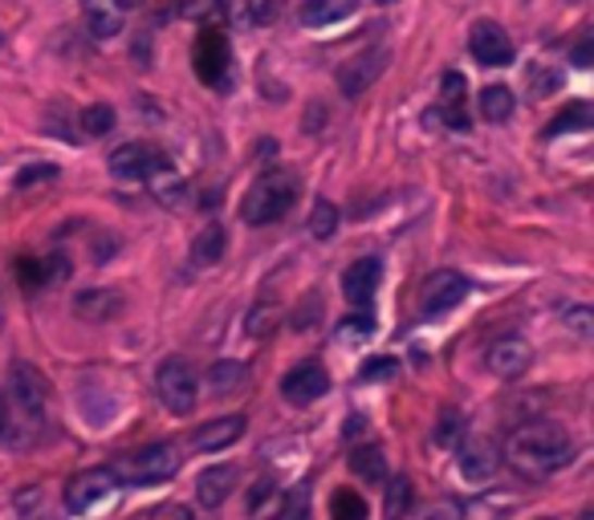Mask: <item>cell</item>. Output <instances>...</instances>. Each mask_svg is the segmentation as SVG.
Here are the masks:
<instances>
[{
  "label": "cell",
  "mask_w": 594,
  "mask_h": 520,
  "mask_svg": "<svg viewBox=\"0 0 594 520\" xmlns=\"http://www.w3.org/2000/svg\"><path fill=\"white\" fill-rule=\"evenodd\" d=\"M49 423V383L33 362H13L0 386V444L33 447Z\"/></svg>",
  "instance_id": "6da1fadb"
},
{
  "label": "cell",
  "mask_w": 594,
  "mask_h": 520,
  "mask_svg": "<svg viewBox=\"0 0 594 520\" xmlns=\"http://www.w3.org/2000/svg\"><path fill=\"white\" fill-rule=\"evenodd\" d=\"M574 456V439L562 423H525L509 435V444L500 451V463H509L521 480H546V475L562 472Z\"/></svg>",
  "instance_id": "7a4b0ae2"
},
{
  "label": "cell",
  "mask_w": 594,
  "mask_h": 520,
  "mask_svg": "<svg viewBox=\"0 0 594 520\" xmlns=\"http://www.w3.org/2000/svg\"><path fill=\"white\" fill-rule=\"evenodd\" d=\"M297 196H301V184H297L294 171H269L249 187V196L240 203V220L249 228H269V224H277L294 212Z\"/></svg>",
  "instance_id": "3957f363"
},
{
  "label": "cell",
  "mask_w": 594,
  "mask_h": 520,
  "mask_svg": "<svg viewBox=\"0 0 594 520\" xmlns=\"http://www.w3.org/2000/svg\"><path fill=\"white\" fill-rule=\"evenodd\" d=\"M110 472L119 475L123 488H143V484H163L180 472V451L172 444H151L143 451H126L110 463Z\"/></svg>",
  "instance_id": "277c9868"
},
{
  "label": "cell",
  "mask_w": 594,
  "mask_h": 520,
  "mask_svg": "<svg viewBox=\"0 0 594 520\" xmlns=\"http://www.w3.org/2000/svg\"><path fill=\"white\" fill-rule=\"evenodd\" d=\"M156 391L172 414H191L200 403V374L188 358H163L156 370Z\"/></svg>",
  "instance_id": "5b68a950"
},
{
  "label": "cell",
  "mask_w": 594,
  "mask_h": 520,
  "mask_svg": "<svg viewBox=\"0 0 594 520\" xmlns=\"http://www.w3.org/2000/svg\"><path fill=\"white\" fill-rule=\"evenodd\" d=\"M168 171H172V159L159 151L156 143H143V138L139 143H123L110 154V175L126 179V184H151Z\"/></svg>",
  "instance_id": "8992f818"
},
{
  "label": "cell",
  "mask_w": 594,
  "mask_h": 520,
  "mask_svg": "<svg viewBox=\"0 0 594 520\" xmlns=\"http://www.w3.org/2000/svg\"><path fill=\"white\" fill-rule=\"evenodd\" d=\"M119 488H123V484H119V475L110 472V468H86V472H78L65 484V508H70L74 517H86L90 508L110 500Z\"/></svg>",
  "instance_id": "52a82bcc"
},
{
  "label": "cell",
  "mask_w": 594,
  "mask_h": 520,
  "mask_svg": "<svg viewBox=\"0 0 594 520\" xmlns=\"http://www.w3.org/2000/svg\"><path fill=\"white\" fill-rule=\"evenodd\" d=\"M191 62H196V74H200L203 86H224V77H228V65H233V49H228V37H224L216 25H208V29L196 37Z\"/></svg>",
  "instance_id": "ba28073f"
},
{
  "label": "cell",
  "mask_w": 594,
  "mask_h": 520,
  "mask_svg": "<svg viewBox=\"0 0 594 520\" xmlns=\"http://www.w3.org/2000/svg\"><path fill=\"white\" fill-rule=\"evenodd\" d=\"M465 293H469L465 276L453 273V269H436L420 289V313L423 318H440V313H448V309L460 306Z\"/></svg>",
  "instance_id": "9c48e42d"
},
{
  "label": "cell",
  "mask_w": 594,
  "mask_h": 520,
  "mask_svg": "<svg viewBox=\"0 0 594 520\" xmlns=\"http://www.w3.org/2000/svg\"><path fill=\"white\" fill-rule=\"evenodd\" d=\"M500 468V447L493 439H481V435H472L465 444L456 447V472L465 475L469 484H488Z\"/></svg>",
  "instance_id": "30bf717a"
},
{
  "label": "cell",
  "mask_w": 594,
  "mask_h": 520,
  "mask_svg": "<svg viewBox=\"0 0 594 520\" xmlns=\"http://www.w3.org/2000/svg\"><path fill=\"white\" fill-rule=\"evenodd\" d=\"M469 49L472 58L485 65V70H497V65H509L513 62V37L500 29L497 21H477L469 33Z\"/></svg>",
  "instance_id": "8fae6325"
},
{
  "label": "cell",
  "mask_w": 594,
  "mask_h": 520,
  "mask_svg": "<svg viewBox=\"0 0 594 520\" xmlns=\"http://www.w3.org/2000/svg\"><path fill=\"white\" fill-rule=\"evenodd\" d=\"M533 367V346L525 342V337H497L493 346H488V370L497 374V379H505V383H517L525 370Z\"/></svg>",
  "instance_id": "7c38bea8"
},
{
  "label": "cell",
  "mask_w": 594,
  "mask_h": 520,
  "mask_svg": "<svg viewBox=\"0 0 594 520\" xmlns=\"http://www.w3.org/2000/svg\"><path fill=\"white\" fill-rule=\"evenodd\" d=\"M326 391H330V374L318 367V362H297L282 379V395L285 403H294V407H310V403H318Z\"/></svg>",
  "instance_id": "4fadbf2b"
},
{
  "label": "cell",
  "mask_w": 594,
  "mask_h": 520,
  "mask_svg": "<svg viewBox=\"0 0 594 520\" xmlns=\"http://www.w3.org/2000/svg\"><path fill=\"white\" fill-rule=\"evenodd\" d=\"M245 428H249V419L245 414H220V419H212V423H203V428H196L188 435V447L191 451H224V447H233L240 435H245Z\"/></svg>",
  "instance_id": "5bb4252c"
},
{
  "label": "cell",
  "mask_w": 594,
  "mask_h": 520,
  "mask_svg": "<svg viewBox=\"0 0 594 520\" xmlns=\"http://www.w3.org/2000/svg\"><path fill=\"white\" fill-rule=\"evenodd\" d=\"M379 281H383V260L379 257H359L355 264H346L343 273V297L355 309H362L371 297H375Z\"/></svg>",
  "instance_id": "9a60e30c"
},
{
  "label": "cell",
  "mask_w": 594,
  "mask_h": 520,
  "mask_svg": "<svg viewBox=\"0 0 594 520\" xmlns=\"http://www.w3.org/2000/svg\"><path fill=\"white\" fill-rule=\"evenodd\" d=\"M387 62H392L387 49H367V53H359L355 62H346L343 70H338V86H343L346 98H359V94L367 90L379 74H383V65Z\"/></svg>",
  "instance_id": "2e32d148"
},
{
  "label": "cell",
  "mask_w": 594,
  "mask_h": 520,
  "mask_svg": "<svg viewBox=\"0 0 594 520\" xmlns=\"http://www.w3.org/2000/svg\"><path fill=\"white\" fill-rule=\"evenodd\" d=\"M465 98H469V82H465V74L448 70V74L440 77V107H436L448 131H469V110H465Z\"/></svg>",
  "instance_id": "e0dca14e"
},
{
  "label": "cell",
  "mask_w": 594,
  "mask_h": 520,
  "mask_svg": "<svg viewBox=\"0 0 594 520\" xmlns=\"http://www.w3.org/2000/svg\"><path fill=\"white\" fill-rule=\"evenodd\" d=\"M82 16H86V29L98 41H110L123 33L126 21V4L123 0H82Z\"/></svg>",
  "instance_id": "ac0fdd59"
},
{
  "label": "cell",
  "mask_w": 594,
  "mask_h": 520,
  "mask_svg": "<svg viewBox=\"0 0 594 520\" xmlns=\"http://www.w3.org/2000/svg\"><path fill=\"white\" fill-rule=\"evenodd\" d=\"M236 480H240V472H236L233 463L203 468V472L196 475V500H200V508H220V505H224V500L236 492Z\"/></svg>",
  "instance_id": "d6986e66"
},
{
  "label": "cell",
  "mask_w": 594,
  "mask_h": 520,
  "mask_svg": "<svg viewBox=\"0 0 594 520\" xmlns=\"http://www.w3.org/2000/svg\"><path fill=\"white\" fill-rule=\"evenodd\" d=\"M74 313L82 322H110L123 313V293L119 289H82L74 293Z\"/></svg>",
  "instance_id": "ffe728a7"
},
{
  "label": "cell",
  "mask_w": 594,
  "mask_h": 520,
  "mask_svg": "<svg viewBox=\"0 0 594 520\" xmlns=\"http://www.w3.org/2000/svg\"><path fill=\"white\" fill-rule=\"evenodd\" d=\"M203 386H208L212 398H233L249 386V367H245V362H228V358H224V362H212L208 374H203Z\"/></svg>",
  "instance_id": "44dd1931"
},
{
  "label": "cell",
  "mask_w": 594,
  "mask_h": 520,
  "mask_svg": "<svg viewBox=\"0 0 594 520\" xmlns=\"http://www.w3.org/2000/svg\"><path fill=\"white\" fill-rule=\"evenodd\" d=\"M359 0H306L301 4V25L310 29H326V25H338L346 16H355Z\"/></svg>",
  "instance_id": "7402d4cb"
},
{
  "label": "cell",
  "mask_w": 594,
  "mask_h": 520,
  "mask_svg": "<svg viewBox=\"0 0 594 520\" xmlns=\"http://www.w3.org/2000/svg\"><path fill=\"white\" fill-rule=\"evenodd\" d=\"M224 248H228L224 224H208V228L196 232V240H191V264H196V269H212V264L224 260Z\"/></svg>",
  "instance_id": "603a6c76"
},
{
  "label": "cell",
  "mask_w": 594,
  "mask_h": 520,
  "mask_svg": "<svg viewBox=\"0 0 594 520\" xmlns=\"http://www.w3.org/2000/svg\"><path fill=\"white\" fill-rule=\"evenodd\" d=\"M350 472L367 480V484H383L387 480V456L379 444H362L350 451Z\"/></svg>",
  "instance_id": "cb8c5ba5"
},
{
  "label": "cell",
  "mask_w": 594,
  "mask_h": 520,
  "mask_svg": "<svg viewBox=\"0 0 594 520\" xmlns=\"http://www.w3.org/2000/svg\"><path fill=\"white\" fill-rule=\"evenodd\" d=\"M477 107H481V119H485V123H509L517 102L509 86H485L481 98H477Z\"/></svg>",
  "instance_id": "d4e9b609"
},
{
  "label": "cell",
  "mask_w": 594,
  "mask_h": 520,
  "mask_svg": "<svg viewBox=\"0 0 594 520\" xmlns=\"http://www.w3.org/2000/svg\"><path fill=\"white\" fill-rule=\"evenodd\" d=\"M387 484V500H383V520H404L411 512V500H416V488L407 475H395V480H383Z\"/></svg>",
  "instance_id": "484cf974"
},
{
  "label": "cell",
  "mask_w": 594,
  "mask_h": 520,
  "mask_svg": "<svg viewBox=\"0 0 594 520\" xmlns=\"http://www.w3.org/2000/svg\"><path fill=\"white\" fill-rule=\"evenodd\" d=\"M591 123H594L591 107H586V102H574V107H566L562 114L546 126V135L558 138V135H570V131H591Z\"/></svg>",
  "instance_id": "4316f807"
},
{
  "label": "cell",
  "mask_w": 594,
  "mask_h": 520,
  "mask_svg": "<svg viewBox=\"0 0 594 520\" xmlns=\"http://www.w3.org/2000/svg\"><path fill=\"white\" fill-rule=\"evenodd\" d=\"M330 517L334 520H367V500L355 488H338L330 500Z\"/></svg>",
  "instance_id": "83f0119b"
},
{
  "label": "cell",
  "mask_w": 594,
  "mask_h": 520,
  "mask_svg": "<svg viewBox=\"0 0 594 520\" xmlns=\"http://www.w3.org/2000/svg\"><path fill=\"white\" fill-rule=\"evenodd\" d=\"M269 520H310V488L297 484V488L285 492V500L277 505V512Z\"/></svg>",
  "instance_id": "f1b7e54d"
},
{
  "label": "cell",
  "mask_w": 594,
  "mask_h": 520,
  "mask_svg": "<svg viewBox=\"0 0 594 520\" xmlns=\"http://www.w3.org/2000/svg\"><path fill=\"white\" fill-rule=\"evenodd\" d=\"M82 131H86V138H102L114 131V107H107V102H95V107L82 110Z\"/></svg>",
  "instance_id": "f546056e"
},
{
  "label": "cell",
  "mask_w": 594,
  "mask_h": 520,
  "mask_svg": "<svg viewBox=\"0 0 594 520\" xmlns=\"http://www.w3.org/2000/svg\"><path fill=\"white\" fill-rule=\"evenodd\" d=\"M310 232L318 236V240H330L334 232H338V208L330 203V199H318L310 212Z\"/></svg>",
  "instance_id": "4dcf8cb0"
},
{
  "label": "cell",
  "mask_w": 594,
  "mask_h": 520,
  "mask_svg": "<svg viewBox=\"0 0 594 520\" xmlns=\"http://www.w3.org/2000/svg\"><path fill=\"white\" fill-rule=\"evenodd\" d=\"M334 334H338V342H367L375 334V322H371V313H346L343 322L334 325Z\"/></svg>",
  "instance_id": "1f68e13d"
},
{
  "label": "cell",
  "mask_w": 594,
  "mask_h": 520,
  "mask_svg": "<svg viewBox=\"0 0 594 520\" xmlns=\"http://www.w3.org/2000/svg\"><path fill=\"white\" fill-rule=\"evenodd\" d=\"M224 13H228V4H224V0H188V4H184V16L203 21V25H216Z\"/></svg>",
  "instance_id": "d6a6232c"
},
{
  "label": "cell",
  "mask_w": 594,
  "mask_h": 520,
  "mask_svg": "<svg viewBox=\"0 0 594 520\" xmlns=\"http://www.w3.org/2000/svg\"><path fill=\"white\" fill-rule=\"evenodd\" d=\"M395 370H399V358H387V354H379L371 358L367 367L359 370V383H375V379H392Z\"/></svg>",
  "instance_id": "836d02e7"
},
{
  "label": "cell",
  "mask_w": 594,
  "mask_h": 520,
  "mask_svg": "<svg viewBox=\"0 0 594 520\" xmlns=\"http://www.w3.org/2000/svg\"><path fill=\"white\" fill-rule=\"evenodd\" d=\"M525 82H530V94H537V98H546L549 90H558V86H562V77L546 74V65H530Z\"/></svg>",
  "instance_id": "e575fe53"
},
{
  "label": "cell",
  "mask_w": 594,
  "mask_h": 520,
  "mask_svg": "<svg viewBox=\"0 0 594 520\" xmlns=\"http://www.w3.org/2000/svg\"><path fill=\"white\" fill-rule=\"evenodd\" d=\"M273 496H277V480H273V475H261V480L252 484V492H249V512H252V517H261L265 500H273Z\"/></svg>",
  "instance_id": "d590c367"
},
{
  "label": "cell",
  "mask_w": 594,
  "mask_h": 520,
  "mask_svg": "<svg viewBox=\"0 0 594 520\" xmlns=\"http://www.w3.org/2000/svg\"><path fill=\"white\" fill-rule=\"evenodd\" d=\"M460 431H465V419H460L456 411H444V414H440V428H436V444L453 447Z\"/></svg>",
  "instance_id": "8d00e7d4"
},
{
  "label": "cell",
  "mask_w": 594,
  "mask_h": 520,
  "mask_svg": "<svg viewBox=\"0 0 594 520\" xmlns=\"http://www.w3.org/2000/svg\"><path fill=\"white\" fill-rule=\"evenodd\" d=\"M41 179H58V168L53 163H33V168H25L16 175V187H33L41 184Z\"/></svg>",
  "instance_id": "74e56055"
},
{
  "label": "cell",
  "mask_w": 594,
  "mask_h": 520,
  "mask_svg": "<svg viewBox=\"0 0 594 520\" xmlns=\"http://www.w3.org/2000/svg\"><path fill=\"white\" fill-rule=\"evenodd\" d=\"M566 325H570V334H579V337H591L594 313H591V309H586V306L570 309V313H566Z\"/></svg>",
  "instance_id": "f35d334b"
},
{
  "label": "cell",
  "mask_w": 594,
  "mask_h": 520,
  "mask_svg": "<svg viewBox=\"0 0 594 520\" xmlns=\"http://www.w3.org/2000/svg\"><path fill=\"white\" fill-rule=\"evenodd\" d=\"M423 520H465V508L456 505V500H440L423 512Z\"/></svg>",
  "instance_id": "ab89813d"
},
{
  "label": "cell",
  "mask_w": 594,
  "mask_h": 520,
  "mask_svg": "<svg viewBox=\"0 0 594 520\" xmlns=\"http://www.w3.org/2000/svg\"><path fill=\"white\" fill-rule=\"evenodd\" d=\"M156 520H196V517H191V508L184 505H163L156 512Z\"/></svg>",
  "instance_id": "60d3db41"
},
{
  "label": "cell",
  "mask_w": 594,
  "mask_h": 520,
  "mask_svg": "<svg viewBox=\"0 0 594 520\" xmlns=\"http://www.w3.org/2000/svg\"><path fill=\"white\" fill-rule=\"evenodd\" d=\"M574 62H579L582 70H586V65H591V41H582V46L574 49Z\"/></svg>",
  "instance_id": "b9f144b4"
},
{
  "label": "cell",
  "mask_w": 594,
  "mask_h": 520,
  "mask_svg": "<svg viewBox=\"0 0 594 520\" xmlns=\"http://www.w3.org/2000/svg\"><path fill=\"white\" fill-rule=\"evenodd\" d=\"M582 520H594V512H591V508H586V512H582Z\"/></svg>",
  "instance_id": "7bdbcfd3"
},
{
  "label": "cell",
  "mask_w": 594,
  "mask_h": 520,
  "mask_svg": "<svg viewBox=\"0 0 594 520\" xmlns=\"http://www.w3.org/2000/svg\"><path fill=\"white\" fill-rule=\"evenodd\" d=\"M379 4H392V0H379Z\"/></svg>",
  "instance_id": "ee69618b"
},
{
  "label": "cell",
  "mask_w": 594,
  "mask_h": 520,
  "mask_svg": "<svg viewBox=\"0 0 594 520\" xmlns=\"http://www.w3.org/2000/svg\"><path fill=\"white\" fill-rule=\"evenodd\" d=\"M542 520H554V517H542Z\"/></svg>",
  "instance_id": "f6af8a7d"
}]
</instances>
